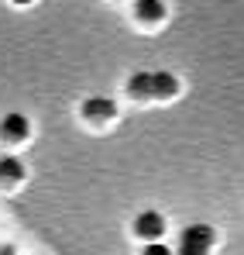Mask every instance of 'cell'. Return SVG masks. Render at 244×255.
Returning a JSON list of instances; mask_svg holds the SVG:
<instances>
[{
	"label": "cell",
	"mask_w": 244,
	"mask_h": 255,
	"mask_svg": "<svg viewBox=\"0 0 244 255\" xmlns=\"http://www.w3.org/2000/svg\"><path fill=\"white\" fill-rule=\"evenodd\" d=\"M182 245L210 249V245H213V228H206V224H189V228L182 231Z\"/></svg>",
	"instance_id": "obj_3"
},
{
	"label": "cell",
	"mask_w": 244,
	"mask_h": 255,
	"mask_svg": "<svg viewBox=\"0 0 244 255\" xmlns=\"http://www.w3.org/2000/svg\"><path fill=\"white\" fill-rule=\"evenodd\" d=\"M179 90V80L172 73H152V93L155 97H172Z\"/></svg>",
	"instance_id": "obj_4"
},
{
	"label": "cell",
	"mask_w": 244,
	"mask_h": 255,
	"mask_svg": "<svg viewBox=\"0 0 244 255\" xmlns=\"http://www.w3.org/2000/svg\"><path fill=\"white\" fill-rule=\"evenodd\" d=\"M21 176H24V169H21L17 159H0V179H3V183H7V179L14 183V179H21Z\"/></svg>",
	"instance_id": "obj_8"
},
{
	"label": "cell",
	"mask_w": 244,
	"mask_h": 255,
	"mask_svg": "<svg viewBox=\"0 0 244 255\" xmlns=\"http://www.w3.org/2000/svg\"><path fill=\"white\" fill-rule=\"evenodd\" d=\"M145 255H172V252H168L165 245H159V242H152V245L145 249Z\"/></svg>",
	"instance_id": "obj_9"
},
{
	"label": "cell",
	"mask_w": 244,
	"mask_h": 255,
	"mask_svg": "<svg viewBox=\"0 0 244 255\" xmlns=\"http://www.w3.org/2000/svg\"><path fill=\"white\" fill-rule=\"evenodd\" d=\"M127 90H131V97H152V73H134Z\"/></svg>",
	"instance_id": "obj_5"
},
{
	"label": "cell",
	"mask_w": 244,
	"mask_h": 255,
	"mask_svg": "<svg viewBox=\"0 0 244 255\" xmlns=\"http://www.w3.org/2000/svg\"><path fill=\"white\" fill-rule=\"evenodd\" d=\"M82 111H86L89 118H93V114H96V118H107V114H114V100L96 97V100H86V104H82Z\"/></svg>",
	"instance_id": "obj_7"
},
{
	"label": "cell",
	"mask_w": 244,
	"mask_h": 255,
	"mask_svg": "<svg viewBox=\"0 0 244 255\" xmlns=\"http://www.w3.org/2000/svg\"><path fill=\"white\" fill-rule=\"evenodd\" d=\"M17 3H31V0H17Z\"/></svg>",
	"instance_id": "obj_11"
},
{
	"label": "cell",
	"mask_w": 244,
	"mask_h": 255,
	"mask_svg": "<svg viewBox=\"0 0 244 255\" xmlns=\"http://www.w3.org/2000/svg\"><path fill=\"white\" fill-rule=\"evenodd\" d=\"M179 255H206V249H196V245H182Z\"/></svg>",
	"instance_id": "obj_10"
},
{
	"label": "cell",
	"mask_w": 244,
	"mask_h": 255,
	"mask_svg": "<svg viewBox=\"0 0 244 255\" xmlns=\"http://www.w3.org/2000/svg\"><path fill=\"white\" fill-rule=\"evenodd\" d=\"M134 228H138L141 238H152V242H155V238L165 231V221L155 211H145V214H138V224H134Z\"/></svg>",
	"instance_id": "obj_2"
},
{
	"label": "cell",
	"mask_w": 244,
	"mask_h": 255,
	"mask_svg": "<svg viewBox=\"0 0 244 255\" xmlns=\"http://www.w3.org/2000/svg\"><path fill=\"white\" fill-rule=\"evenodd\" d=\"M0 138H3V141H24V138H28V121H24L21 114L3 118V121H0Z\"/></svg>",
	"instance_id": "obj_1"
},
{
	"label": "cell",
	"mask_w": 244,
	"mask_h": 255,
	"mask_svg": "<svg viewBox=\"0 0 244 255\" xmlns=\"http://www.w3.org/2000/svg\"><path fill=\"white\" fill-rule=\"evenodd\" d=\"M165 10H162V0H138V17L141 21H159Z\"/></svg>",
	"instance_id": "obj_6"
}]
</instances>
